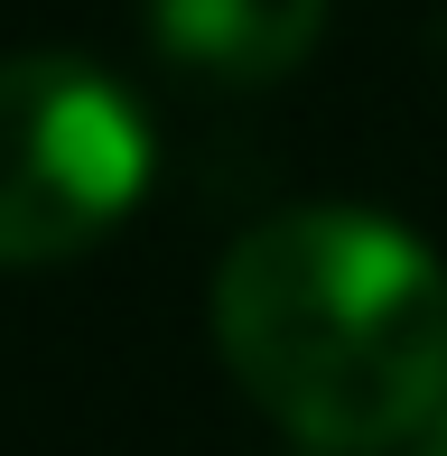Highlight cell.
Segmentation results:
<instances>
[{"label":"cell","instance_id":"4","mask_svg":"<svg viewBox=\"0 0 447 456\" xmlns=\"http://www.w3.org/2000/svg\"><path fill=\"white\" fill-rule=\"evenodd\" d=\"M410 456H447V428H438V438H419V447H410Z\"/></svg>","mask_w":447,"mask_h":456},{"label":"cell","instance_id":"1","mask_svg":"<svg viewBox=\"0 0 447 456\" xmlns=\"http://www.w3.org/2000/svg\"><path fill=\"white\" fill-rule=\"evenodd\" d=\"M215 345L308 456H382L447 410V271L392 215L298 205L224 252Z\"/></svg>","mask_w":447,"mask_h":456},{"label":"cell","instance_id":"3","mask_svg":"<svg viewBox=\"0 0 447 456\" xmlns=\"http://www.w3.org/2000/svg\"><path fill=\"white\" fill-rule=\"evenodd\" d=\"M150 37L196 75L271 85L308 66V47L327 37V0H150Z\"/></svg>","mask_w":447,"mask_h":456},{"label":"cell","instance_id":"2","mask_svg":"<svg viewBox=\"0 0 447 456\" xmlns=\"http://www.w3.org/2000/svg\"><path fill=\"white\" fill-rule=\"evenodd\" d=\"M150 186V121L75 47L0 56V271L103 242Z\"/></svg>","mask_w":447,"mask_h":456}]
</instances>
